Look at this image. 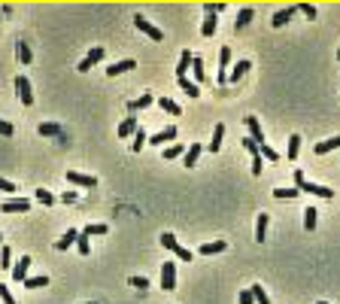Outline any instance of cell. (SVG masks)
Wrapping results in <instances>:
<instances>
[{"label":"cell","mask_w":340,"mask_h":304,"mask_svg":"<svg viewBox=\"0 0 340 304\" xmlns=\"http://www.w3.org/2000/svg\"><path fill=\"white\" fill-rule=\"evenodd\" d=\"M27 271H30V256H21L18 262H12V280L15 283H24L27 280Z\"/></svg>","instance_id":"8992f818"},{"label":"cell","mask_w":340,"mask_h":304,"mask_svg":"<svg viewBox=\"0 0 340 304\" xmlns=\"http://www.w3.org/2000/svg\"><path fill=\"white\" fill-rule=\"evenodd\" d=\"M134 27H137V30H143L146 37H152L155 43H161V40H164V33H161V30H158V27H155L146 15H134Z\"/></svg>","instance_id":"7a4b0ae2"},{"label":"cell","mask_w":340,"mask_h":304,"mask_svg":"<svg viewBox=\"0 0 340 304\" xmlns=\"http://www.w3.org/2000/svg\"><path fill=\"white\" fill-rule=\"evenodd\" d=\"M258 152H261V158H268V161H280V152H277V149H271L268 143H261V146H258Z\"/></svg>","instance_id":"74e56055"},{"label":"cell","mask_w":340,"mask_h":304,"mask_svg":"<svg viewBox=\"0 0 340 304\" xmlns=\"http://www.w3.org/2000/svg\"><path fill=\"white\" fill-rule=\"evenodd\" d=\"M143 143H146V131H143V128H137V131H134V143H131V149H134V152H140V149H143Z\"/></svg>","instance_id":"8d00e7d4"},{"label":"cell","mask_w":340,"mask_h":304,"mask_svg":"<svg viewBox=\"0 0 340 304\" xmlns=\"http://www.w3.org/2000/svg\"><path fill=\"white\" fill-rule=\"evenodd\" d=\"M222 137H225V125L219 122V125H216V131H213V143H210V152H219V146H222Z\"/></svg>","instance_id":"4dcf8cb0"},{"label":"cell","mask_w":340,"mask_h":304,"mask_svg":"<svg viewBox=\"0 0 340 304\" xmlns=\"http://www.w3.org/2000/svg\"><path fill=\"white\" fill-rule=\"evenodd\" d=\"M152 104H155V97L146 91V94H140L137 100H131V104H128V110H131V113H140V110H149Z\"/></svg>","instance_id":"ac0fdd59"},{"label":"cell","mask_w":340,"mask_h":304,"mask_svg":"<svg viewBox=\"0 0 340 304\" xmlns=\"http://www.w3.org/2000/svg\"><path fill=\"white\" fill-rule=\"evenodd\" d=\"M0 192H15V183H9V180H0Z\"/></svg>","instance_id":"f5cc1de1"},{"label":"cell","mask_w":340,"mask_h":304,"mask_svg":"<svg viewBox=\"0 0 340 304\" xmlns=\"http://www.w3.org/2000/svg\"><path fill=\"white\" fill-rule=\"evenodd\" d=\"M243 122H246V128H249V134H252V137H249L252 143H258V146H261V143H268V140H265V134H261V125H258V119H255V116H243Z\"/></svg>","instance_id":"9c48e42d"},{"label":"cell","mask_w":340,"mask_h":304,"mask_svg":"<svg viewBox=\"0 0 340 304\" xmlns=\"http://www.w3.org/2000/svg\"><path fill=\"white\" fill-rule=\"evenodd\" d=\"M192 70H195V85H201V82L207 79V73H204V61H201V55H192Z\"/></svg>","instance_id":"cb8c5ba5"},{"label":"cell","mask_w":340,"mask_h":304,"mask_svg":"<svg viewBox=\"0 0 340 304\" xmlns=\"http://www.w3.org/2000/svg\"><path fill=\"white\" fill-rule=\"evenodd\" d=\"M243 149H246L249 155H255V152H258V143H252L249 137H243Z\"/></svg>","instance_id":"681fc988"},{"label":"cell","mask_w":340,"mask_h":304,"mask_svg":"<svg viewBox=\"0 0 340 304\" xmlns=\"http://www.w3.org/2000/svg\"><path fill=\"white\" fill-rule=\"evenodd\" d=\"M295 12H298V6H283V9L271 18V24H274V27H283L286 21H292V18H295Z\"/></svg>","instance_id":"7c38bea8"},{"label":"cell","mask_w":340,"mask_h":304,"mask_svg":"<svg viewBox=\"0 0 340 304\" xmlns=\"http://www.w3.org/2000/svg\"><path fill=\"white\" fill-rule=\"evenodd\" d=\"M228 64H231V49L222 46V49H219V85L228 82Z\"/></svg>","instance_id":"52a82bcc"},{"label":"cell","mask_w":340,"mask_h":304,"mask_svg":"<svg viewBox=\"0 0 340 304\" xmlns=\"http://www.w3.org/2000/svg\"><path fill=\"white\" fill-rule=\"evenodd\" d=\"M298 12H304L307 18H316V6H310V3H298Z\"/></svg>","instance_id":"7dc6e473"},{"label":"cell","mask_w":340,"mask_h":304,"mask_svg":"<svg viewBox=\"0 0 340 304\" xmlns=\"http://www.w3.org/2000/svg\"><path fill=\"white\" fill-rule=\"evenodd\" d=\"M15 91H18V100H21L24 107H30V104H33V91H30L27 76H15Z\"/></svg>","instance_id":"5b68a950"},{"label":"cell","mask_w":340,"mask_h":304,"mask_svg":"<svg viewBox=\"0 0 340 304\" xmlns=\"http://www.w3.org/2000/svg\"><path fill=\"white\" fill-rule=\"evenodd\" d=\"M0 268H12V250L0 247Z\"/></svg>","instance_id":"60d3db41"},{"label":"cell","mask_w":340,"mask_h":304,"mask_svg":"<svg viewBox=\"0 0 340 304\" xmlns=\"http://www.w3.org/2000/svg\"><path fill=\"white\" fill-rule=\"evenodd\" d=\"M201 33H204V37H213V33H216V15H204Z\"/></svg>","instance_id":"836d02e7"},{"label":"cell","mask_w":340,"mask_h":304,"mask_svg":"<svg viewBox=\"0 0 340 304\" xmlns=\"http://www.w3.org/2000/svg\"><path fill=\"white\" fill-rule=\"evenodd\" d=\"M225 250H228L225 241H210V244H201V247H198L201 256H216V253H225Z\"/></svg>","instance_id":"5bb4252c"},{"label":"cell","mask_w":340,"mask_h":304,"mask_svg":"<svg viewBox=\"0 0 340 304\" xmlns=\"http://www.w3.org/2000/svg\"><path fill=\"white\" fill-rule=\"evenodd\" d=\"M0 244H3V234H0Z\"/></svg>","instance_id":"680465c9"},{"label":"cell","mask_w":340,"mask_h":304,"mask_svg":"<svg viewBox=\"0 0 340 304\" xmlns=\"http://www.w3.org/2000/svg\"><path fill=\"white\" fill-rule=\"evenodd\" d=\"M298 152H301V137H298V134H292V137H289V161H295V158H298Z\"/></svg>","instance_id":"e575fe53"},{"label":"cell","mask_w":340,"mask_h":304,"mask_svg":"<svg viewBox=\"0 0 340 304\" xmlns=\"http://www.w3.org/2000/svg\"><path fill=\"white\" fill-rule=\"evenodd\" d=\"M100 61H103V46H94V49L79 61V67H76V70H79V73H88V70H91L94 64H100Z\"/></svg>","instance_id":"277c9868"},{"label":"cell","mask_w":340,"mask_h":304,"mask_svg":"<svg viewBox=\"0 0 340 304\" xmlns=\"http://www.w3.org/2000/svg\"><path fill=\"white\" fill-rule=\"evenodd\" d=\"M161 247H164V250H170L173 256H179V262H192V259H195V256H192V250L179 247L176 234H170V231H164V234H161Z\"/></svg>","instance_id":"6da1fadb"},{"label":"cell","mask_w":340,"mask_h":304,"mask_svg":"<svg viewBox=\"0 0 340 304\" xmlns=\"http://www.w3.org/2000/svg\"><path fill=\"white\" fill-rule=\"evenodd\" d=\"M134 67H137V61L125 58V61H116V64H109V67H106V76H119V73H125V70H134Z\"/></svg>","instance_id":"2e32d148"},{"label":"cell","mask_w":340,"mask_h":304,"mask_svg":"<svg viewBox=\"0 0 340 304\" xmlns=\"http://www.w3.org/2000/svg\"><path fill=\"white\" fill-rule=\"evenodd\" d=\"M337 61H340V49H337Z\"/></svg>","instance_id":"11a10c76"},{"label":"cell","mask_w":340,"mask_h":304,"mask_svg":"<svg viewBox=\"0 0 340 304\" xmlns=\"http://www.w3.org/2000/svg\"><path fill=\"white\" fill-rule=\"evenodd\" d=\"M128 283H131L134 289H149V280H146V277H131Z\"/></svg>","instance_id":"c3c4849f"},{"label":"cell","mask_w":340,"mask_h":304,"mask_svg":"<svg viewBox=\"0 0 340 304\" xmlns=\"http://www.w3.org/2000/svg\"><path fill=\"white\" fill-rule=\"evenodd\" d=\"M161 155H164V158L170 161V158H182V155H185V149H182L179 143H170V146H167V149H164Z\"/></svg>","instance_id":"d590c367"},{"label":"cell","mask_w":340,"mask_h":304,"mask_svg":"<svg viewBox=\"0 0 340 304\" xmlns=\"http://www.w3.org/2000/svg\"><path fill=\"white\" fill-rule=\"evenodd\" d=\"M334 149H340V134L337 137H328V140H322V143H316V155H328V152H334Z\"/></svg>","instance_id":"9a60e30c"},{"label":"cell","mask_w":340,"mask_h":304,"mask_svg":"<svg viewBox=\"0 0 340 304\" xmlns=\"http://www.w3.org/2000/svg\"><path fill=\"white\" fill-rule=\"evenodd\" d=\"M12 131H15V128H12L9 122H3V119H0V134H3V137H12Z\"/></svg>","instance_id":"f907efd6"},{"label":"cell","mask_w":340,"mask_h":304,"mask_svg":"<svg viewBox=\"0 0 340 304\" xmlns=\"http://www.w3.org/2000/svg\"><path fill=\"white\" fill-rule=\"evenodd\" d=\"M252 15H255V12H252V6H243V9H240V15H237V30H243V27L252 21Z\"/></svg>","instance_id":"f1b7e54d"},{"label":"cell","mask_w":340,"mask_h":304,"mask_svg":"<svg viewBox=\"0 0 340 304\" xmlns=\"http://www.w3.org/2000/svg\"><path fill=\"white\" fill-rule=\"evenodd\" d=\"M0 301H3V304H15V298H12V292H9V286H6V283H0Z\"/></svg>","instance_id":"bcb514c9"},{"label":"cell","mask_w":340,"mask_h":304,"mask_svg":"<svg viewBox=\"0 0 340 304\" xmlns=\"http://www.w3.org/2000/svg\"><path fill=\"white\" fill-rule=\"evenodd\" d=\"M27 210H30V201L27 198H12V201H6L0 207V213H27Z\"/></svg>","instance_id":"30bf717a"},{"label":"cell","mask_w":340,"mask_h":304,"mask_svg":"<svg viewBox=\"0 0 340 304\" xmlns=\"http://www.w3.org/2000/svg\"><path fill=\"white\" fill-rule=\"evenodd\" d=\"M255 241H258V244L268 241V213H258V222H255Z\"/></svg>","instance_id":"7402d4cb"},{"label":"cell","mask_w":340,"mask_h":304,"mask_svg":"<svg viewBox=\"0 0 340 304\" xmlns=\"http://www.w3.org/2000/svg\"><path fill=\"white\" fill-rule=\"evenodd\" d=\"M67 183L82 186V189H91V186H97V177H88V174H79V171H67Z\"/></svg>","instance_id":"ba28073f"},{"label":"cell","mask_w":340,"mask_h":304,"mask_svg":"<svg viewBox=\"0 0 340 304\" xmlns=\"http://www.w3.org/2000/svg\"><path fill=\"white\" fill-rule=\"evenodd\" d=\"M316 222H319V210H316V207H307V210H304V228L313 231Z\"/></svg>","instance_id":"4316f807"},{"label":"cell","mask_w":340,"mask_h":304,"mask_svg":"<svg viewBox=\"0 0 340 304\" xmlns=\"http://www.w3.org/2000/svg\"><path fill=\"white\" fill-rule=\"evenodd\" d=\"M161 289H167V292L176 289V262H164L161 265Z\"/></svg>","instance_id":"3957f363"},{"label":"cell","mask_w":340,"mask_h":304,"mask_svg":"<svg viewBox=\"0 0 340 304\" xmlns=\"http://www.w3.org/2000/svg\"><path fill=\"white\" fill-rule=\"evenodd\" d=\"M261 171H265V158H261V152H255V155H252V174L258 177Z\"/></svg>","instance_id":"f6af8a7d"},{"label":"cell","mask_w":340,"mask_h":304,"mask_svg":"<svg viewBox=\"0 0 340 304\" xmlns=\"http://www.w3.org/2000/svg\"><path fill=\"white\" fill-rule=\"evenodd\" d=\"M170 140H176V128H173V125H167V128H161L155 137H149L152 146H164V143H170Z\"/></svg>","instance_id":"8fae6325"},{"label":"cell","mask_w":340,"mask_h":304,"mask_svg":"<svg viewBox=\"0 0 340 304\" xmlns=\"http://www.w3.org/2000/svg\"><path fill=\"white\" fill-rule=\"evenodd\" d=\"M18 58H21V61H24V64H30V46H27V43H24V40H21V43H18Z\"/></svg>","instance_id":"ee69618b"},{"label":"cell","mask_w":340,"mask_h":304,"mask_svg":"<svg viewBox=\"0 0 340 304\" xmlns=\"http://www.w3.org/2000/svg\"><path fill=\"white\" fill-rule=\"evenodd\" d=\"M249 67H252V64H249L246 58H243V61H237V64H234V70L228 73V82H240V79L249 73Z\"/></svg>","instance_id":"e0dca14e"},{"label":"cell","mask_w":340,"mask_h":304,"mask_svg":"<svg viewBox=\"0 0 340 304\" xmlns=\"http://www.w3.org/2000/svg\"><path fill=\"white\" fill-rule=\"evenodd\" d=\"M36 201L46 204V207H52V204H55V195H52L49 189H36Z\"/></svg>","instance_id":"f35d334b"},{"label":"cell","mask_w":340,"mask_h":304,"mask_svg":"<svg viewBox=\"0 0 340 304\" xmlns=\"http://www.w3.org/2000/svg\"><path fill=\"white\" fill-rule=\"evenodd\" d=\"M316 304H328V301H316Z\"/></svg>","instance_id":"6f0895ef"},{"label":"cell","mask_w":340,"mask_h":304,"mask_svg":"<svg viewBox=\"0 0 340 304\" xmlns=\"http://www.w3.org/2000/svg\"><path fill=\"white\" fill-rule=\"evenodd\" d=\"M76 250H79L82 256H88V253H91V244H88V238H85L82 231H79V238H76Z\"/></svg>","instance_id":"ab89813d"},{"label":"cell","mask_w":340,"mask_h":304,"mask_svg":"<svg viewBox=\"0 0 340 304\" xmlns=\"http://www.w3.org/2000/svg\"><path fill=\"white\" fill-rule=\"evenodd\" d=\"M82 304H94V301H82Z\"/></svg>","instance_id":"9f6ffc18"},{"label":"cell","mask_w":340,"mask_h":304,"mask_svg":"<svg viewBox=\"0 0 340 304\" xmlns=\"http://www.w3.org/2000/svg\"><path fill=\"white\" fill-rule=\"evenodd\" d=\"M225 9V3L219 0V3H204V15H216V12H222Z\"/></svg>","instance_id":"7bdbcfd3"},{"label":"cell","mask_w":340,"mask_h":304,"mask_svg":"<svg viewBox=\"0 0 340 304\" xmlns=\"http://www.w3.org/2000/svg\"><path fill=\"white\" fill-rule=\"evenodd\" d=\"M76 238H79V231H76V228H67V231H64V238L55 244V250H61V253H64V250H70V247L76 244Z\"/></svg>","instance_id":"44dd1931"},{"label":"cell","mask_w":340,"mask_h":304,"mask_svg":"<svg viewBox=\"0 0 340 304\" xmlns=\"http://www.w3.org/2000/svg\"><path fill=\"white\" fill-rule=\"evenodd\" d=\"M176 82H179V88H182L188 97H198V94H201V85H195L188 76H182V79H176Z\"/></svg>","instance_id":"484cf974"},{"label":"cell","mask_w":340,"mask_h":304,"mask_svg":"<svg viewBox=\"0 0 340 304\" xmlns=\"http://www.w3.org/2000/svg\"><path fill=\"white\" fill-rule=\"evenodd\" d=\"M188 70H192V52L185 49V52L179 55V67H176V79H182V76H185Z\"/></svg>","instance_id":"603a6c76"},{"label":"cell","mask_w":340,"mask_h":304,"mask_svg":"<svg viewBox=\"0 0 340 304\" xmlns=\"http://www.w3.org/2000/svg\"><path fill=\"white\" fill-rule=\"evenodd\" d=\"M274 198L286 201V198H298V189H274Z\"/></svg>","instance_id":"b9f144b4"},{"label":"cell","mask_w":340,"mask_h":304,"mask_svg":"<svg viewBox=\"0 0 340 304\" xmlns=\"http://www.w3.org/2000/svg\"><path fill=\"white\" fill-rule=\"evenodd\" d=\"M61 201H64V204H73V201H76V192H64Z\"/></svg>","instance_id":"db71d44e"},{"label":"cell","mask_w":340,"mask_h":304,"mask_svg":"<svg viewBox=\"0 0 340 304\" xmlns=\"http://www.w3.org/2000/svg\"><path fill=\"white\" fill-rule=\"evenodd\" d=\"M43 286H49V277H46V274H40V277H27V280H24V289H43Z\"/></svg>","instance_id":"1f68e13d"},{"label":"cell","mask_w":340,"mask_h":304,"mask_svg":"<svg viewBox=\"0 0 340 304\" xmlns=\"http://www.w3.org/2000/svg\"><path fill=\"white\" fill-rule=\"evenodd\" d=\"M158 107H161L164 113H170V116H179V113H182V110H179V104H176V100H170V97H161V100H158Z\"/></svg>","instance_id":"f546056e"},{"label":"cell","mask_w":340,"mask_h":304,"mask_svg":"<svg viewBox=\"0 0 340 304\" xmlns=\"http://www.w3.org/2000/svg\"><path fill=\"white\" fill-rule=\"evenodd\" d=\"M198 158H201V143H192V146L185 149V155H182V164H185V167H195Z\"/></svg>","instance_id":"ffe728a7"},{"label":"cell","mask_w":340,"mask_h":304,"mask_svg":"<svg viewBox=\"0 0 340 304\" xmlns=\"http://www.w3.org/2000/svg\"><path fill=\"white\" fill-rule=\"evenodd\" d=\"M40 134H43V137H58V140L64 137L61 125H55V122H43V125H40Z\"/></svg>","instance_id":"d4e9b609"},{"label":"cell","mask_w":340,"mask_h":304,"mask_svg":"<svg viewBox=\"0 0 340 304\" xmlns=\"http://www.w3.org/2000/svg\"><path fill=\"white\" fill-rule=\"evenodd\" d=\"M240 304H255V298H252V292H249V289H243V292H240Z\"/></svg>","instance_id":"816d5d0a"},{"label":"cell","mask_w":340,"mask_h":304,"mask_svg":"<svg viewBox=\"0 0 340 304\" xmlns=\"http://www.w3.org/2000/svg\"><path fill=\"white\" fill-rule=\"evenodd\" d=\"M249 292H252V298H255V304H271V298H268V292H265V286H249Z\"/></svg>","instance_id":"d6a6232c"},{"label":"cell","mask_w":340,"mask_h":304,"mask_svg":"<svg viewBox=\"0 0 340 304\" xmlns=\"http://www.w3.org/2000/svg\"><path fill=\"white\" fill-rule=\"evenodd\" d=\"M301 192H310V195H319V198H334V189H328V186H319V183H307V180H304Z\"/></svg>","instance_id":"4fadbf2b"},{"label":"cell","mask_w":340,"mask_h":304,"mask_svg":"<svg viewBox=\"0 0 340 304\" xmlns=\"http://www.w3.org/2000/svg\"><path fill=\"white\" fill-rule=\"evenodd\" d=\"M106 231H109V228H106L103 222H91V225H85L82 234H85V238H100V234H106Z\"/></svg>","instance_id":"83f0119b"},{"label":"cell","mask_w":340,"mask_h":304,"mask_svg":"<svg viewBox=\"0 0 340 304\" xmlns=\"http://www.w3.org/2000/svg\"><path fill=\"white\" fill-rule=\"evenodd\" d=\"M137 128H140V125H137V116H125V119H122V125H119V137L125 140V137H131Z\"/></svg>","instance_id":"d6986e66"}]
</instances>
